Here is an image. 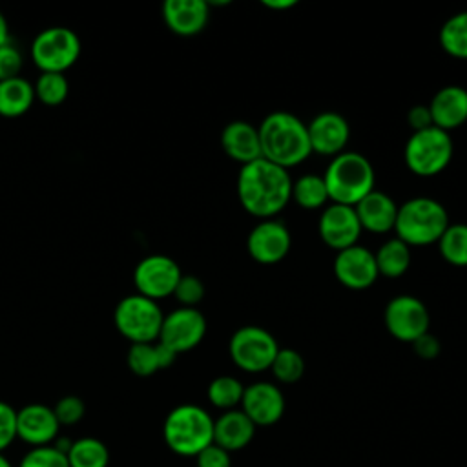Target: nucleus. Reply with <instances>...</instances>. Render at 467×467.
Here are the masks:
<instances>
[{
	"instance_id": "nucleus-23",
	"label": "nucleus",
	"mask_w": 467,
	"mask_h": 467,
	"mask_svg": "<svg viewBox=\"0 0 467 467\" xmlns=\"http://www.w3.org/2000/svg\"><path fill=\"white\" fill-rule=\"evenodd\" d=\"M255 434V425L241 409L224 410L213 420V443L232 452L246 447Z\"/></svg>"
},
{
	"instance_id": "nucleus-10",
	"label": "nucleus",
	"mask_w": 467,
	"mask_h": 467,
	"mask_svg": "<svg viewBox=\"0 0 467 467\" xmlns=\"http://www.w3.org/2000/svg\"><path fill=\"white\" fill-rule=\"evenodd\" d=\"M383 319L389 334L403 343H414L429 332L431 325V314L425 303L409 294L392 297L385 306Z\"/></svg>"
},
{
	"instance_id": "nucleus-17",
	"label": "nucleus",
	"mask_w": 467,
	"mask_h": 467,
	"mask_svg": "<svg viewBox=\"0 0 467 467\" xmlns=\"http://www.w3.org/2000/svg\"><path fill=\"white\" fill-rule=\"evenodd\" d=\"M306 131L310 150L327 157H336L343 153L350 139V126L347 119L336 111L317 113L306 124Z\"/></svg>"
},
{
	"instance_id": "nucleus-35",
	"label": "nucleus",
	"mask_w": 467,
	"mask_h": 467,
	"mask_svg": "<svg viewBox=\"0 0 467 467\" xmlns=\"http://www.w3.org/2000/svg\"><path fill=\"white\" fill-rule=\"evenodd\" d=\"M173 296L182 306L195 308V305H199L204 297V285L197 275L182 274L173 290Z\"/></svg>"
},
{
	"instance_id": "nucleus-9",
	"label": "nucleus",
	"mask_w": 467,
	"mask_h": 467,
	"mask_svg": "<svg viewBox=\"0 0 467 467\" xmlns=\"http://www.w3.org/2000/svg\"><path fill=\"white\" fill-rule=\"evenodd\" d=\"M279 350L275 337L263 327L244 325L237 328L228 343L232 361L244 372H263L272 367Z\"/></svg>"
},
{
	"instance_id": "nucleus-28",
	"label": "nucleus",
	"mask_w": 467,
	"mask_h": 467,
	"mask_svg": "<svg viewBox=\"0 0 467 467\" xmlns=\"http://www.w3.org/2000/svg\"><path fill=\"white\" fill-rule=\"evenodd\" d=\"M438 40L447 55L467 60V11L447 18L440 29Z\"/></svg>"
},
{
	"instance_id": "nucleus-44",
	"label": "nucleus",
	"mask_w": 467,
	"mask_h": 467,
	"mask_svg": "<svg viewBox=\"0 0 467 467\" xmlns=\"http://www.w3.org/2000/svg\"><path fill=\"white\" fill-rule=\"evenodd\" d=\"M11 33H9V24L4 16V13L0 11V46H5V44H11Z\"/></svg>"
},
{
	"instance_id": "nucleus-34",
	"label": "nucleus",
	"mask_w": 467,
	"mask_h": 467,
	"mask_svg": "<svg viewBox=\"0 0 467 467\" xmlns=\"http://www.w3.org/2000/svg\"><path fill=\"white\" fill-rule=\"evenodd\" d=\"M18 467H69V463H67L66 452L58 451L51 443V445L31 447L18 462Z\"/></svg>"
},
{
	"instance_id": "nucleus-7",
	"label": "nucleus",
	"mask_w": 467,
	"mask_h": 467,
	"mask_svg": "<svg viewBox=\"0 0 467 467\" xmlns=\"http://www.w3.org/2000/svg\"><path fill=\"white\" fill-rule=\"evenodd\" d=\"M164 314L157 301L140 294L122 297L113 312V323L120 336L133 343H155L161 334Z\"/></svg>"
},
{
	"instance_id": "nucleus-12",
	"label": "nucleus",
	"mask_w": 467,
	"mask_h": 467,
	"mask_svg": "<svg viewBox=\"0 0 467 467\" xmlns=\"http://www.w3.org/2000/svg\"><path fill=\"white\" fill-rule=\"evenodd\" d=\"M206 334V319L197 308L179 306L164 316L159 339L173 352L182 354L195 348Z\"/></svg>"
},
{
	"instance_id": "nucleus-22",
	"label": "nucleus",
	"mask_w": 467,
	"mask_h": 467,
	"mask_svg": "<svg viewBox=\"0 0 467 467\" xmlns=\"http://www.w3.org/2000/svg\"><path fill=\"white\" fill-rule=\"evenodd\" d=\"M354 210L359 219L361 230L372 234H387L389 230H394L398 204L390 195L372 190L354 206Z\"/></svg>"
},
{
	"instance_id": "nucleus-6",
	"label": "nucleus",
	"mask_w": 467,
	"mask_h": 467,
	"mask_svg": "<svg viewBox=\"0 0 467 467\" xmlns=\"http://www.w3.org/2000/svg\"><path fill=\"white\" fill-rule=\"evenodd\" d=\"M452 150L454 148L449 131L431 126L421 131H412L405 144L403 159L414 175L434 177L449 166Z\"/></svg>"
},
{
	"instance_id": "nucleus-4",
	"label": "nucleus",
	"mask_w": 467,
	"mask_h": 467,
	"mask_svg": "<svg viewBox=\"0 0 467 467\" xmlns=\"http://www.w3.org/2000/svg\"><path fill=\"white\" fill-rule=\"evenodd\" d=\"M449 224V213L440 201L412 197L398 206L394 232L407 246H427L438 243Z\"/></svg>"
},
{
	"instance_id": "nucleus-42",
	"label": "nucleus",
	"mask_w": 467,
	"mask_h": 467,
	"mask_svg": "<svg viewBox=\"0 0 467 467\" xmlns=\"http://www.w3.org/2000/svg\"><path fill=\"white\" fill-rule=\"evenodd\" d=\"M155 350H157V361H159V368H168L173 365V361L177 359V352H173L170 347H166L161 341H155Z\"/></svg>"
},
{
	"instance_id": "nucleus-39",
	"label": "nucleus",
	"mask_w": 467,
	"mask_h": 467,
	"mask_svg": "<svg viewBox=\"0 0 467 467\" xmlns=\"http://www.w3.org/2000/svg\"><path fill=\"white\" fill-rule=\"evenodd\" d=\"M195 458H197V467H230L232 465L230 452L221 449L215 443L202 449Z\"/></svg>"
},
{
	"instance_id": "nucleus-19",
	"label": "nucleus",
	"mask_w": 467,
	"mask_h": 467,
	"mask_svg": "<svg viewBox=\"0 0 467 467\" xmlns=\"http://www.w3.org/2000/svg\"><path fill=\"white\" fill-rule=\"evenodd\" d=\"M210 18V5L204 0H166L162 4V20L166 27L179 36L199 35Z\"/></svg>"
},
{
	"instance_id": "nucleus-29",
	"label": "nucleus",
	"mask_w": 467,
	"mask_h": 467,
	"mask_svg": "<svg viewBox=\"0 0 467 467\" xmlns=\"http://www.w3.org/2000/svg\"><path fill=\"white\" fill-rule=\"evenodd\" d=\"M440 255L452 266H467V224H449L438 239Z\"/></svg>"
},
{
	"instance_id": "nucleus-5",
	"label": "nucleus",
	"mask_w": 467,
	"mask_h": 467,
	"mask_svg": "<svg viewBox=\"0 0 467 467\" xmlns=\"http://www.w3.org/2000/svg\"><path fill=\"white\" fill-rule=\"evenodd\" d=\"M166 445L181 456H197L213 443V418L199 405L182 403L171 409L162 425Z\"/></svg>"
},
{
	"instance_id": "nucleus-1",
	"label": "nucleus",
	"mask_w": 467,
	"mask_h": 467,
	"mask_svg": "<svg viewBox=\"0 0 467 467\" xmlns=\"http://www.w3.org/2000/svg\"><path fill=\"white\" fill-rule=\"evenodd\" d=\"M237 197L241 206L257 219H274L292 201V179L288 170L257 159L241 166L237 175Z\"/></svg>"
},
{
	"instance_id": "nucleus-27",
	"label": "nucleus",
	"mask_w": 467,
	"mask_h": 467,
	"mask_svg": "<svg viewBox=\"0 0 467 467\" xmlns=\"http://www.w3.org/2000/svg\"><path fill=\"white\" fill-rule=\"evenodd\" d=\"M66 456L69 467H108L109 463L108 447L91 436L73 440Z\"/></svg>"
},
{
	"instance_id": "nucleus-31",
	"label": "nucleus",
	"mask_w": 467,
	"mask_h": 467,
	"mask_svg": "<svg viewBox=\"0 0 467 467\" xmlns=\"http://www.w3.org/2000/svg\"><path fill=\"white\" fill-rule=\"evenodd\" d=\"M35 88V99H38L46 106H60L69 93V84L64 73H40Z\"/></svg>"
},
{
	"instance_id": "nucleus-26",
	"label": "nucleus",
	"mask_w": 467,
	"mask_h": 467,
	"mask_svg": "<svg viewBox=\"0 0 467 467\" xmlns=\"http://www.w3.org/2000/svg\"><path fill=\"white\" fill-rule=\"evenodd\" d=\"M292 199L305 210H319L328 202V192L323 175L305 173L292 181Z\"/></svg>"
},
{
	"instance_id": "nucleus-21",
	"label": "nucleus",
	"mask_w": 467,
	"mask_h": 467,
	"mask_svg": "<svg viewBox=\"0 0 467 467\" xmlns=\"http://www.w3.org/2000/svg\"><path fill=\"white\" fill-rule=\"evenodd\" d=\"M223 151L241 166L261 159L259 131L246 120H234L221 131Z\"/></svg>"
},
{
	"instance_id": "nucleus-41",
	"label": "nucleus",
	"mask_w": 467,
	"mask_h": 467,
	"mask_svg": "<svg viewBox=\"0 0 467 467\" xmlns=\"http://www.w3.org/2000/svg\"><path fill=\"white\" fill-rule=\"evenodd\" d=\"M407 122L412 128V131H421L432 126L429 106H414L407 113Z\"/></svg>"
},
{
	"instance_id": "nucleus-43",
	"label": "nucleus",
	"mask_w": 467,
	"mask_h": 467,
	"mask_svg": "<svg viewBox=\"0 0 467 467\" xmlns=\"http://www.w3.org/2000/svg\"><path fill=\"white\" fill-rule=\"evenodd\" d=\"M263 5L272 11H286L294 5H297L296 0H263Z\"/></svg>"
},
{
	"instance_id": "nucleus-2",
	"label": "nucleus",
	"mask_w": 467,
	"mask_h": 467,
	"mask_svg": "<svg viewBox=\"0 0 467 467\" xmlns=\"http://www.w3.org/2000/svg\"><path fill=\"white\" fill-rule=\"evenodd\" d=\"M261 157L288 170L301 164L310 153L306 124L288 111H272L257 126Z\"/></svg>"
},
{
	"instance_id": "nucleus-13",
	"label": "nucleus",
	"mask_w": 467,
	"mask_h": 467,
	"mask_svg": "<svg viewBox=\"0 0 467 467\" xmlns=\"http://www.w3.org/2000/svg\"><path fill=\"white\" fill-rule=\"evenodd\" d=\"M292 246L288 228L277 219L259 221L246 237V250L250 257L259 265L281 263Z\"/></svg>"
},
{
	"instance_id": "nucleus-20",
	"label": "nucleus",
	"mask_w": 467,
	"mask_h": 467,
	"mask_svg": "<svg viewBox=\"0 0 467 467\" xmlns=\"http://www.w3.org/2000/svg\"><path fill=\"white\" fill-rule=\"evenodd\" d=\"M432 126L449 131L467 122V89L462 86H445L434 93L429 102Z\"/></svg>"
},
{
	"instance_id": "nucleus-32",
	"label": "nucleus",
	"mask_w": 467,
	"mask_h": 467,
	"mask_svg": "<svg viewBox=\"0 0 467 467\" xmlns=\"http://www.w3.org/2000/svg\"><path fill=\"white\" fill-rule=\"evenodd\" d=\"M274 378L281 383H296L305 374V359L303 356L294 348H281L277 350L272 367H270Z\"/></svg>"
},
{
	"instance_id": "nucleus-14",
	"label": "nucleus",
	"mask_w": 467,
	"mask_h": 467,
	"mask_svg": "<svg viewBox=\"0 0 467 467\" xmlns=\"http://www.w3.org/2000/svg\"><path fill=\"white\" fill-rule=\"evenodd\" d=\"M317 232L321 241L328 248L341 252L345 248L358 244V239L363 230L354 206L330 202L323 208L319 215Z\"/></svg>"
},
{
	"instance_id": "nucleus-18",
	"label": "nucleus",
	"mask_w": 467,
	"mask_h": 467,
	"mask_svg": "<svg viewBox=\"0 0 467 467\" xmlns=\"http://www.w3.org/2000/svg\"><path fill=\"white\" fill-rule=\"evenodd\" d=\"M60 423L53 407L44 403H29L16 410V438L31 447L51 445L58 438Z\"/></svg>"
},
{
	"instance_id": "nucleus-3",
	"label": "nucleus",
	"mask_w": 467,
	"mask_h": 467,
	"mask_svg": "<svg viewBox=\"0 0 467 467\" xmlns=\"http://www.w3.org/2000/svg\"><path fill=\"white\" fill-rule=\"evenodd\" d=\"M323 179L328 201L345 206H356L376 184L372 162L358 151H343L332 157Z\"/></svg>"
},
{
	"instance_id": "nucleus-16",
	"label": "nucleus",
	"mask_w": 467,
	"mask_h": 467,
	"mask_svg": "<svg viewBox=\"0 0 467 467\" xmlns=\"http://www.w3.org/2000/svg\"><path fill=\"white\" fill-rule=\"evenodd\" d=\"M241 410L255 427H268L281 420L285 412V396L274 383L255 381L244 387Z\"/></svg>"
},
{
	"instance_id": "nucleus-37",
	"label": "nucleus",
	"mask_w": 467,
	"mask_h": 467,
	"mask_svg": "<svg viewBox=\"0 0 467 467\" xmlns=\"http://www.w3.org/2000/svg\"><path fill=\"white\" fill-rule=\"evenodd\" d=\"M22 66H24V57L13 42L0 46V82L20 77Z\"/></svg>"
},
{
	"instance_id": "nucleus-45",
	"label": "nucleus",
	"mask_w": 467,
	"mask_h": 467,
	"mask_svg": "<svg viewBox=\"0 0 467 467\" xmlns=\"http://www.w3.org/2000/svg\"><path fill=\"white\" fill-rule=\"evenodd\" d=\"M0 467H13V463L4 456V452H0Z\"/></svg>"
},
{
	"instance_id": "nucleus-38",
	"label": "nucleus",
	"mask_w": 467,
	"mask_h": 467,
	"mask_svg": "<svg viewBox=\"0 0 467 467\" xmlns=\"http://www.w3.org/2000/svg\"><path fill=\"white\" fill-rule=\"evenodd\" d=\"M16 438V410L0 401V452H4Z\"/></svg>"
},
{
	"instance_id": "nucleus-24",
	"label": "nucleus",
	"mask_w": 467,
	"mask_h": 467,
	"mask_svg": "<svg viewBox=\"0 0 467 467\" xmlns=\"http://www.w3.org/2000/svg\"><path fill=\"white\" fill-rule=\"evenodd\" d=\"M35 100V88L22 75L0 82V117H20L29 111Z\"/></svg>"
},
{
	"instance_id": "nucleus-8",
	"label": "nucleus",
	"mask_w": 467,
	"mask_h": 467,
	"mask_svg": "<svg viewBox=\"0 0 467 467\" xmlns=\"http://www.w3.org/2000/svg\"><path fill=\"white\" fill-rule=\"evenodd\" d=\"M80 57L78 35L64 26L42 29L31 42L33 64L42 73H64Z\"/></svg>"
},
{
	"instance_id": "nucleus-33",
	"label": "nucleus",
	"mask_w": 467,
	"mask_h": 467,
	"mask_svg": "<svg viewBox=\"0 0 467 467\" xmlns=\"http://www.w3.org/2000/svg\"><path fill=\"white\" fill-rule=\"evenodd\" d=\"M126 363H128V368L140 378L151 376L157 370H161L157 361L155 343H133L128 350Z\"/></svg>"
},
{
	"instance_id": "nucleus-15",
	"label": "nucleus",
	"mask_w": 467,
	"mask_h": 467,
	"mask_svg": "<svg viewBox=\"0 0 467 467\" xmlns=\"http://www.w3.org/2000/svg\"><path fill=\"white\" fill-rule=\"evenodd\" d=\"M334 275L336 279L350 290H365L372 286L378 279V266L374 254L361 246L354 244L337 252L334 259Z\"/></svg>"
},
{
	"instance_id": "nucleus-40",
	"label": "nucleus",
	"mask_w": 467,
	"mask_h": 467,
	"mask_svg": "<svg viewBox=\"0 0 467 467\" xmlns=\"http://www.w3.org/2000/svg\"><path fill=\"white\" fill-rule=\"evenodd\" d=\"M414 352L423 358V359H434L440 354V341L436 339V336H432L431 332L420 336L414 343H412Z\"/></svg>"
},
{
	"instance_id": "nucleus-11",
	"label": "nucleus",
	"mask_w": 467,
	"mask_h": 467,
	"mask_svg": "<svg viewBox=\"0 0 467 467\" xmlns=\"http://www.w3.org/2000/svg\"><path fill=\"white\" fill-rule=\"evenodd\" d=\"M182 272L179 265L162 254H151L140 259L133 270V285L137 294L159 301L173 296Z\"/></svg>"
},
{
	"instance_id": "nucleus-36",
	"label": "nucleus",
	"mask_w": 467,
	"mask_h": 467,
	"mask_svg": "<svg viewBox=\"0 0 467 467\" xmlns=\"http://www.w3.org/2000/svg\"><path fill=\"white\" fill-rule=\"evenodd\" d=\"M53 412H55V416H57L60 425H75V423H78L84 418L86 405H84V401L78 396L67 394V396L60 398L55 403Z\"/></svg>"
},
{
	"instance_id": "nucleus-30",
	"label": "nucleus",
	"mask_w": 467,
	"mask_h": 467,
	"mask_svg": "<svg viewBox=\"0 0 467 467\" xmlns=\"http://www.w3.org/2000/svg\"><path fill=\"white\" fill-rule=\"evenodd\" d=\"M244 385L234 376H217L208 385V400L213 407L232 410L241 405Z\"/></svg>"
},
{
	"instance_id": "nucleus-25",
	"label": "nucleus",
	"mask_w": 467,
	"mask_h": 467,
	"mask_svg": "<svg viewBox=\"0 0 467 467\" xmlns=\"http://www.w3.org/2000/svg\"><path fill=\"white\" fill-rule=\"evenodd\" d=\"M378 274L389 279L401 277L410 265V246H407L398 237L383 243L374 254Z\"/></svg>"
}]
</instances>
